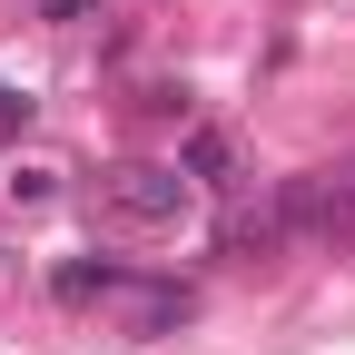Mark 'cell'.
Instances as JSON below:
<instances>
[{
	"instance_id": "6da1fadb",
	"label": "cell",
	"mask_w": 355,
	"mask_h": 355,
	"mask_svg": "<svg viewBox=\"0 0 355 355\" xmlns=\"http://www.w3.org/2000/svg\"><path fill=\"white\" fill-rule=\"evenodd\" d=\"M99 198H109L119 217H139V227H168V217L188 207V168H148V158H128V168L99 178Z\"/></svg>"
},
{
	"instance_id": "7a4b0ae2",
	"label": "cell",
	"mask_w": 355,
	"mask_h": 355,
	"mask_svg": "<svg viewBox=\"0 0 355 355\" xmlns=\"http://www.w3.org/2000/svg\"><path fill=\"white\" fill-rule=\"evenodd\" d=\"M128 286V266L119 257H79V266H60V277H50V296L60 306H89V296H119Z\"/></svg>"
},
{
	"instance_id": "3957f363",
	"label": "cell",
	"mask_w": 355,
	"mask_h": 355,
	"mask_svg": "<svg viewBox=\"0 0 355 355\" xmlns=\"http://www.w3.org/2000/svg\"><path fill=\"white\" fill-rule=\"evenodd\" d=\"M178 168L207 178V188H237V148L217 139V128H188V148H178Z\"/></svg>"
},
{
	"instance_id": "277c9868",
	"label": "cell",
	"mask_w": 355,
	"mask_h": 355,
	"mask_svg": "<svg viewBox=\"0 0 355 355\" xmlns=\"http://www.w3.org/2000/svg\"><path fill=\"white\" fill-rule=\"evenodd\" d=\"M139 109H148V119H188V89L158 79V89H139Z\"/></svg>"
},
{
	"instance_id": "5b68a950",
	"label": "cell",
	"mask_w": 355,
	"mask_h": 355,
	"mask_svg": "<svg viewBox=\"0 0 355 355\" xmlns=\"http://www.w3.org/2000/svg\"><path fill=\"white\" fill-rule=\"evenodd\" d=\"M30 109H40L30 89H0V139H10V128H30Z\"/></svg>"
},
{
	"instance_id": "8992f818",
	"label": "cell",
	"mask_w": 355,
	"mask_h": 355,
	"mask_svg": "<svg viewBox=\"0 0 355 355\" xmlns=\"http://www.w3.org/2000/svg\"><path fill=\"white\" fill-rule=\"evenodd\" d=\"M79 10H99V0H40V20H79Z\"/></svg>"
},
{
	"instance_id": "52a82bcc",
	"label": "cell",
	"mask_w": 355,
	"mask_h": 355,
	"mask_svg": "<svg viewBox=\"0 0 355 355\" xmlns=\"http://www.w3.org/2000/svg\"><path fill=\"white\" fill-rule=\"evenodd\" d=\"M336 178H345V237H355V168H336Z\"/></svg>"
}]
</instances>
